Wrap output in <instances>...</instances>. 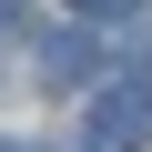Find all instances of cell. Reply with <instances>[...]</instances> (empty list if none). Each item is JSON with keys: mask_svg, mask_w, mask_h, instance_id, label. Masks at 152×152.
<instances>
[{"mask_svg": "<svg viewBox=\"0 0 152 152\" xmlns=\"http://www.w3.org/2000/svg\"><path fill=\"white\" fill-rule=\"evenodd\" d=\"M152 142V81H102L81 112V152H142Z\"/></svg>", "mask_w": 152, "mask_h": 152, "instance_id": "6da1fadb", "label": "cell"}, {"mask_svg": "<svg viewBox=\"0 0 152 152\" xmlns=\"http://www.w3.org/2000/svg\"><path fill=\"white\" fill-rule=\"evenodd\" d=\"M41 81H51V91H81V81H91V41H81V31H41Z\"/></svg>", "mask_w": 152, "mask_h": 152, "instance_id": "7a4b0ae2", "label": "cell"}, {"mask_svg": "<svg viewBox=\"0 0 152 152\" xmlns=\"http://www.w3.org/2000/svg\"><path fill=\"white\" fill-rule=\"evenodd\" d=\"M81 20H112V10H142V0H71Z\"/></svg>", "mask_w": 152, "mask_h": 152, "instance_id": "3957f363", "label": "cell"}]
</instances>
